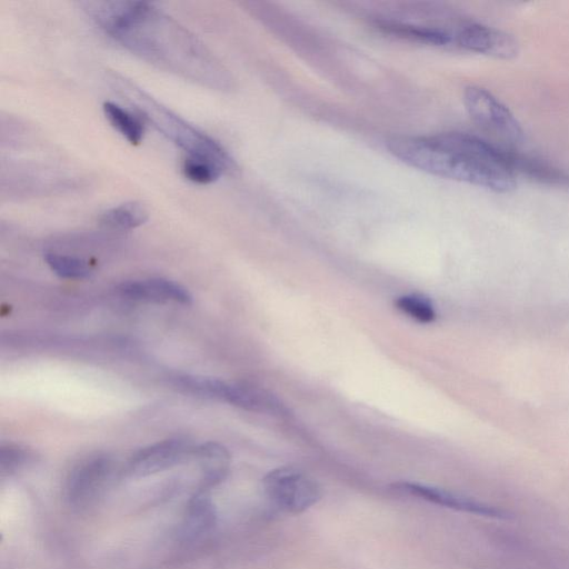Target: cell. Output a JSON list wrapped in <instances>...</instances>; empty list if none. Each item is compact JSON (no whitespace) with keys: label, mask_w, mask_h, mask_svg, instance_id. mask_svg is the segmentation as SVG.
I'll use <instances>...</instances> for the list:
<instances>
[{"label":"cell","mask_w":569,"mask_h":569,"mask_svg":"<svg viewBox=\"0 0 569 569\" xmlns=\"http://www.w3.org/2000/svg\"><path fill=\"white\" fill-rule=\"evenodd\" d=\"M96 22L142 59L203 84L222 88L223 68L173 19L146 2H87Z\"/></svg>","instance_id":"1"},{"label":"cell","mask_w":569,"mask_h":569,"mask_svg":"<svg viewBox=\"0 0 569 569\" xmlns=\"http://www.w3.org/2000/svg\"><path fill=\"white\" fill-rule=\"evenodd\" d=\"M386 147L406 164L437 177L496 192H509L517 184L512 152L472 134L398 136L388 139Z\"/></svg>","instance_id":"2"},{"label":"cell","mask_w":569,"mask_h":569,"mask_svg":"<svg viewBox=\"0 0 569 569\" xmlns=\"http://www.w3.org/2000/svg\"><path fill=\"white\" fill-rule=\"evenodd\" d=\"M111 80L153 126L168 139L183 149L189 157L202 158L219 166L224 173L237 171L234 160L216 140L199 131L183 119L154 101L122 77Z\"/></svg>","instance_id":"3"},{"label":"cell","mask_w":569,"mask_h":569,"mask_svg":"<svg viewBox=\"0 0 569 569\" xmlns=\"http://www.w3.org/2000/svg\"><path fill=\"white\" fill-rule=\"evenodd\" d=\"M262 487L274 508L291 515L308 510L322 496L321 488L313 478L291 467L269 471L262 480Z\"/></svg>","instance_id":"4"},{"label":"cell","mask_w":569,"mask_h":569,"mask_svg":"<svg viewBox=\"0 0 569 569\" xmlns=\"http://www.w3.org/2000/svg\"><path fill=\"white\" fill-rule=\"evenodd\" d=\"M463 103L470 118L482 129L508 143L518 144L523 131L512 112L488 90L470 86L463 91Z\"/></svg>","instance_id":"5"},{"label":"cell","mask_w":569,"mask_h":569,"mask_svg":"<svg viewBox=\"0 0 569 569\" xmlns=\"http://www.w3.org/2000/svg\"><path fill=\"white\" fill-rule=\"evenodd\" d=\"M116 473L117 463L107 455H94L82 460L67 479L69 503L79 509L93 505L114 480Z\"/></svg>","instance_id":"6"},{"label":"cell","mask_w":569,"mask_h":569,"mask_svg":"<svg viewBox=\"0 0 569 569\" xmlns=\"http://www.w3.org/2000/svg\"><path fill=\"white\" fill-rule=\"evenodd\" d=\"M194 446L187 439L172 438L149 445L131 456L126 471L134 478L166 471L189 461Z\"/></svg>","instance_id":"7"},{"label":"cell","mask_w":569,"mask_h":569,"mask_svg":"<svg viewBox=\"0 0 569 569\" xmlns=\"http://www.w3.org/2000/svg\"><path fill=\"white\" fill-rule=\"evenodd\" d=\"M458 44L469 51L497 59H515L520 51L518 40L510 33L480 23H467L457 33Z\"/></svg>","instance_id":"8"},{"label":"cell","mask_w":569,"mask_h":569,"mask_svg":"<svg viewBox=\"0 0 569 569\" xmlns=\"http://www.w3.org/2000/svg\"><path fill=\"white\" fill-rule=\"evenodd\" d=\"M391 490L458 511L495 518L505 516V512L496 507L423 483L399 481L391 485Z\"/></svg>","instance_id":"9"},{"label":"cell","mask_w":569,"mask_h":569,"mask_svg":"<svg viewBox=\"0 0 569 569\" xmlns=\"http://www.w3.org/2000/svg\"><path fill=\"white\" fill-rule=\"evenodd\" d=\"M117 291L121 297L134 301L177 302L180 305H190L192 302V296L187 288L176 281L163 278L126 281L118 286Z\"/></svg>","instance_id":"10"},{"label":"cell","mask_w":569,"mask_h":569,"mask_svg":"<svg viewBox=\"0 0 569 569\" xmlns=\"http://www.w3.org/2000/svg\"><path fill=\"white\" fill-rule=\"evenodd\" d=\"M189 460L196 463L200 473L198 491L206 492L226 479L231 463L228 449L214 441L194 446Z\"/></svg>","instance_id":"11"},{"label":"cell","mask_w":569,"mask_h":569,"mask_svg":"<svg viewBox=\"0 0 569 569\" xmlns=\"http://www.w3.org/2000/svg\"><path fill=\"white\" fill-rule=\"evenodd\" d=\"M217 522L214 505L206 491H197L189 500L181 533L187 540H197L210 533Z\"/></svg>","instance_id":"12"},{"label":"cell","mask_w":569,"mask_h":569,"mask_svg":"<svg viewBox=\"0 0 569 569\" xmlns=\"http://www.w3.org/2000/svg\"><path fill=\"white\" fill-rule=\"evenodd\" d=\"M223 401L256 412L282 413L283 411L282 406L271 393L249 385L228 382Z\"/></svg>","instance_id":"13"},{"label":"cell","mask_w":569,"mask_h":569,"mask_svg":"<svg viewBox=\"0 0 569 569\" xmlns=\"http://www.w3.org/2000/svg\"><path fill=\"white\" fill-rule=\"evenodd\" d=\"M173 388L184 395L223 401L227 382L212 377L179 375L170 379Z\"/></svg>","instance_id":"14"},{"label":"cell","mask_w":569,"mask_h":569,"mask_svg":"<svg viewBox=\"0 0 569 569\" xmlns=\"http://www.w3.org/2000/svg\"><path fill=\"white\" fill-rule=\"evenodd\" d=\"M377 27L385 33L433 46H446L452 41V37L443 30L429 27L403 24L399 22H377Z\"/></svg>","instance_id":"15"},{"label":"cell","mask_w":569,"mask_h":569,"mask_svg":"<svg viewBox=\"0 0 569 569\" xmlns=\"http://www.w3.org/2000/svg\"><path fill=\"white\" fill-rule=\"evenodd\" d=\"M149 218L146 206L138 201L121 203L104 211L100 223L113 230H129L143 224Z\"/></svg>","instance_id":"16"},{"label":"cell","mask_w":569,"mask_h":569,"mask_svg":"<svg viewBox=\"0 0 569 569\" xmlns=\"http://www.w3.org/2000/svg\"><path fill=\"white\" fill-rule=\"evenodd\" d=\"M102 109L109 123L131 144L141 142L144 127L139 118L111 101L104 102Z\"/></svg>","instance_id":"17"},{"label":"cell","mask_w":569,"mask_h":569,"mask_svg":"<svg viewBox=\"0 0 569 569\" xmlns=\"http://www.w3.org/2000/svg\"><path fill=\"white\" fill-rule=\"evenodd\" d=\"M512 170L516 176L517 173H521L526 177L545 183H568V177L563 172L548 166L545 162H540L533 158L521 156L515 152H512Z\"/></svg>","instance_id":"18"},{"label":"cell","mask_w":569,"mask_h":569,"mask_svg":"<svg viewBox=\"0 0 569 569\" xmlns=\"http://www.w3.org/2000/svg\"><path fill=\"white\" fill-rule=\"evenodd\" d=\"M44 260L57 276L64 279H87L92 273V269L88 262L78 257L57 252H47L44 254Z\"/></svg>","instance_id":"19"},{"label":"cell","mask_w":569,"mask_h":569,"mask_svg":"<svg viewBox=\"0 0 569 569\" xmlns=\"http://www.w3.org/2000/svg\"><path fill=\"white\" fill-rule=\"evenodd\" d=\"M395 306L402 313L421 322L429 323L436 318V311L431 301L419 293H409L398 297Z\"/></svg>","instance_id":"20"},{"label":"cell","mask_w":569,"mask_h":569,"mask_svg":"<svg viewBox=\"0 0 569 569\" xmlns=\"http://www.w3.org/2000/svg\"><path fill=\"white\" fill-rule=\"evenodd\" d=\"M182 172L188 180L199 184H209L224 173L216 163L189 156L182 162Z\"/></svg>","instance_id":"21"},{"label":"cell","mask_w":569,"mask_h":569,"mask_svg":"<svg viewBox=\"0 0 569 569\" xmlns=\"http://www.w3.org/2000/svg\"><path fill=\"white\" fill-rule=\"evenodd\" d=\"M33 452L17 443L0 447V470L2 475H12L33 461Z\"/></svg>","instance_id":"22"}]
</instances>
